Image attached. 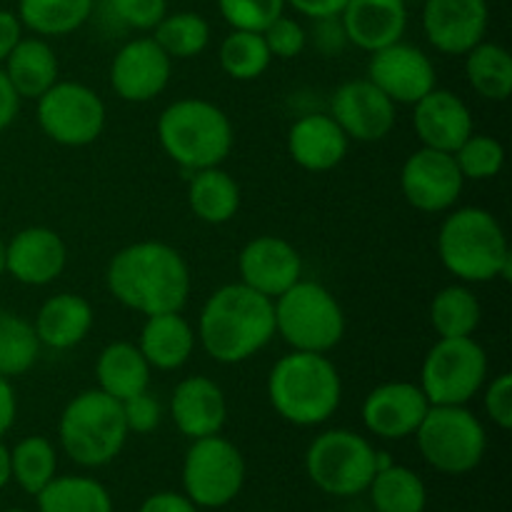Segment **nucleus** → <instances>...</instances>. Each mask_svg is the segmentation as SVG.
Segmentation results:
<instances>
[{"label":"nucleus","mask_w":512,"mask_h":512,"mask_svg":"<svg viewBox=\"0 0 512 512\" xmlns=\"http://www.w3.org/2000/svg\"><path fill=\"white\" fill-rule=\"evenodd\" d=\"M108 288L135 313H180L190 295V268L165 243L145 240L118 250L108 265Z\"/></svg>","instance_id":"nucleus-1"},{"label":"nucleus","mask_w":512,"mask_h":512,"mask_svg":"<svg viewBox=\"0 0 512 512\" xmlns=\"http://www.w3.org/2000/svg\"><path fill=\"white\" fill-rule=\"evenodd\" d=\"M198 335L205 353L218 363H245L273 340V300L243 283L223 285L200 310Z\"/></svg>","instance_id":"nucleus-2"},{"label":"nucleus","mask_w":512,"mask_h":512,"mask_svg":"<svg viewBox=\"0 0 512 512\" xmlns=\"http://www.w3.org/2000/svg\"><path fill=\"white\" fill-rule=\"evenodd\" d=\"M343 395L338 368L325 353L293 350L273 365L268 398L275 413L288 423L310 428L333 418Z\"/></svg>","instance_id":"nucleus-3"},{"label":"nucleus","mask_w":512,"mask_h":512,"mask_svg":"<svg viewBox=\"0 0 512 512\" xmlns=\"http://www.w3.org/2000/svg\"><path fill=\"white\" fill-rule=\"evenodd\" d=\"M438 253L448 273L463 283H488L512 275V253L503 228L483 208H460L445 218L438 233Z\"/></svg>","instance_id":"nucleus-4"},{"label":"nucleus","mask_w":512,"mask_h":512,"mask_svg":"<svg viewBox=\"0 0 512 512\" xmlns=\"http://www.w3.org/2000/svg\"><path fill=\"white\" fill-rule=\"evenodd\" d=\"M158 138L173 163L195 173L215 168L228 158L233 150V125L218 105L185 98L160 113Z\"/></svg>","instance_id":"nucleus-5"},{"label":"nucleus","mask_w":512,"mask_h":512,"mask_svg":"<svg viewBox=\"0 0 512 512\" xmlns=\"http://www.w3.org/2000/svg\"><path fill=\"white\" fill-rule=\"evenodd\" d=\"M60 445L73 463L103 468L113 463L128 440L123 405L103 390H85L65 405L58 425Z\"/></svg>","instance_id":"nucleus-6"},{"label":"nucleus","mask_w":512,"mask_h":512,"mask_svg":"<svg viewBox=\"0 0 512 512\" xmlns=\"http://www.w3.org/2000/svg\"><path fill=\"white\" fill-rule=\"evenodd\" d=\"M275 333L293 350L328 353L343 340L345 315L328 288L298 280L273 303Z\"/></svg>","instance_id":"nucleus-7"},{"label":"nucleus","mask_w":512,"mask_h":512,"mask_svg":"<svg viewBox=\"0 0 512 512\" xmlns=\"http://www.w3.org/2000/svg\"><path fill=\"white\" fill-rule=\"evenodd\" d=\"M415 438L425 463L445 475L470 473L488 450L483 423L463 405H430Z\"/></svg>","instance_id":"nucleus-8"},{"label":"nucleus","mask_w":512,"mask_h":512,"mask_svg":"<svg viewBox=\"0 0 512 512\" xmlns=\"http://www.w3.org/2000/svg\"><path fill=\"white\" fill-rule=\"evenodd\" d=\"M305 470L315 488L335 498L365 493L375 478V448L353 430H328L310 443Z\"/></svg>","instance_id":"nucleus-9"},{"label":"nucleus","mask_w":512,"mask_h":512,"mask_svg":"<svg viewBox=\"0 0 512 512\" xmlns=\"http://www.w3.org/2000/svg\"><path fill=\"white\" fill-rule=\"evenodd\" d=\"M488 378V355L470 338H440L425 355L420 388L430 405H465Z\"/></svg>","instance_id":"nucleus-10"},{"label":"nucleus","mask_w":512,"mask_h":512,"mask_svg":"<svg viewBox=\"0 0 512 512\" xmlns=\"http://www.w3.org/2000/svg\"><path fill=\"white\" fill-rule=\"evenodd\" d=\"M245 483L243 453L218 435L193 440L183 460V490L198 508L233 503Z\"/></svg>","instance_id":"nucleus-11"},{"label":"nucleus","mask_w":512,"mask_h":512,"mask_svg":"<svg viewBox=\"0 0 512 512\" xmlns=\"http://www.w3.org/2000/svg\"><path fill=\"white\" fill-rule=\"evenodd\" d=\"M38 123L53 143L83 148L103 133L105 105L93 88L65 80L38 98Z\"/></svg>","instance_id":"nucleus-12"},{"label":"nucleus","mask_w":512,"mask_h":512,"mask_svg":"<svg viewBox=\"0 0 512 512\" xmlns=\"http://www.w3.org/2000/svg\"><path fill=\"white\" fill-rule=\"evenodd\" d=\"M463 173L453 153L420 148L405 160L400 173V188L405 200L423 213H443L458 203L463 193Z\"/></svg>","instance_id":"nucleus-13"},{"label":"nucleus","mask_w":512,"mask_h":512,"mask_svg":"<svg viewBox=\"0 0 512 512\" xmlns=\"http://www.w3.org/2000/svg\"><path fill=\"white\" fill-rule=\"evenodd\" d=\"M330 115L348 140L360 143H378L395 128V103L368 78L340 85L330 100Z\"/></svg>","instance_id":"nucleus-14"},{"label":"nucleus","mask_w":512,"mask_h":512,"mask_svg":"<svg viewBox=\"0 0 512 512\" xmlns=\"http://www.w3.org/2000/svg\"><path fill=\"white\" fill-rule=\"evenodd\" d=\"M368 80L378 85L393 103L415 105L435 88V65L415 45L398 43L370 53Z\"/></svg>","instance_id":"nucleus-15"},{"label":"nucleus","mask_w":512,"mask_h":512,"mask_svg":"<svg viewBox=\"0 0 512 512\" xmlns=\"http://www.w3.org/2000/svg\"><path fill=\"white\" fill-rule=\"evenodd\" d=\"M173 58L153 38H135L115 53L110 85L128 103H148L168 88Z\"/></svg>","instance_id":"nucleus-16"},{"label":"nucleus","mask_w":512,"mask_h":512,"mask_svg":"<svg viewBox=\"0 0 512 512\" xmlns=\"http://www.w3.org/2000/svg\"><path fill=\"white\" fill-rule=\"evenodd\" d=\"M423 30L445 55H465L488 33V0H423Z\"/></svg>","instance_id":"nucleus-17"},{"label":"nucleus","mask_w":512,"mask_h":512,"mask_svg":"<svg viewBox=\"0 0 512 512\" xmlns=\"http://www.w3.org/2000/svg\"><path fill=\"white\" fill-rule=\"evenodd\" d=\"M240 283L275 300L293 288L303 275V260L288 240L278 235H260L243 248L238 258Z\"/></svg>","instance_id":"nucleus-18"},{"label":"nucleus","mask_w":512,"mask_h":512,"mask_svg":"<svg viewBox=\"0 0 512 512\" xmlns=\"http://www.w3.org/2000/svg\"><path fill=\"white\" fill-rule=\"evenodd\" d=\"M428 408L430 403L420 385L385 383L365 398L363 423L378 438L403 440L415 435Z\"/></svg>","instance_id":"nucleus-19"},{"label":"nucleus","mask_w":512,"mask_h":512,"mask_svg":"<svg viewBox=\"0 0 512 512\" xmlns=\"http://www.w3.org/2000/svg\"><path fill=\"white\" fill-rule=\"evenodd\" d=\"M68 263L63 238L50 228H25L5 243V273L25 285H48Z\"/></svg>","instance_id":"nucleus-20"},{"label":"nucleus","mask_w":512,"mask_h":512,"mask_svg":"<svg viewBox=\"0 0 512 512\" xmlns=\"http://www.w3.org/2000/svg\"><path fill=\"white\" fill-rule=\"evenodd\" d=\"M415 133L423 148L455 153L468 135H473L470 108L450 90L433 88L415 103Z\"/></svg>","instance_id":"nucleus-21"},{"label":"nucleus","mask_w":512,"mask_h":512,"mask_svg":"<svg viewBox=\"0 0 512 512\" xmlns=\"http://www.w3.org/2000/svg\"><path fill=\"white\" fill-rule=\"evenodd\" d=\"M345 38L375 53L403 40L408 28V3L403 0H348L338 15Z\"/></svg>","instance_id":"nucleus-22"},{"label":"nucleus","mask_w":512,"mask_h":512,"mask_svg":"<svg viewBox=\"0 0 512 512\" xmlns=\"http://www.w3.org/2000/svg\"><path fill=\"white\" fill-rule=\"evenodd\" d=\"M170 410H173L175 428L190 440L218 435L228 418V403H225L223 390L205 375L185 378L175 388Z\"/></svg>","instance_id":"nucleus-23"},{"label":"nucleus","mask_w":512,"mask_h":512,"mask_svg":"<svg viewBox=\"0 0 512 512\" xmlns=\"http://www.w3.org/2000/svg\"><path fill=\"white\" fill-rule=\"evenodd\" d=\"M348 135L343 133L333 115L313 113L295 120L288 133V153L300 168L325 173L343 163L348 155Z\"/></svg>","instance_id":"nucleus-24"},{"label":"nucleus","mask_w":512,"mask_h":512,"mask_svg":"<svg viewBox=\"0 0 512 512\" xmlns=\"http://www.w3.org/2000/svg\"><path fill=\"white\" fill-rule=\"evenodd\" d=\"M93 305L83 295L60 293L43 303L35 315V335L40 345L53 350H68L83 343L85 335L93 328Z\"/></svg>","instance_id":"nucleus-25"},{"label":"nucleus","mask_w":512,"mask_h":512,"mask_svg":"<svg viewBox=\"0 0 512 512\" xmlns=\"http://www.w3.org/2000/svg\"><path fill=\"white\" fill-rule=\"evenodd\" d=\"M138 348L150 368L178 370L193 355L195 333L180 313L148 315Z\"/></svg>","instance_id":"nucleus-26"},{"label":"nucleus","mask_w":512,"mask_h":512,"mask_svg":"<svg viewBox=\"0 0 512 512\" xmlns=\"http://www.w3.org/2000/svg\"><path fill=\"white\" fill-rule=\"evenodd\" d=\"M3 63L5 75L20 98L38 100L58 83V58L43 38H20Z\"/></svg>","instance_id":"nucleus-27"},{"label":"nucleus","mask_w":512,"mask_h":512,"mask_svg":"<svg viewBox=\"0 0 512 512\" xmlns=\"http://www.w3.org/2000/svg\"><path fill=\"white\" fill-rule=\"evenodd\" d=\"M98 375V390L108 393L118 403L140 395L150 385V365L143 358L138 345L133 343H113L98 355L95 363Z\"/></svg>","instance_id":"nucleus-28"},{"label":"nucleus","mask_w":512,"mask_h":512,"mask_svg":"<svg viewBox=\"0 0 512 512\" xmlns=\"http://www.w3.org/2000/svg\"><path fill=\"white\" fill-rule=\"evenodd\" d=\"M188 203L203 223L223 225L235 218L240 208V188L225 170H195L188 185Z\"/></svg>","instance_id":"nucleus-29"},{"label":"nucleus","mask_w":512,"mask_h":512,"mask_svg":"<svg viewBox=\"0 0 512 512\" xmlns=\"http://www.w3.org/2000/svg\"><path fill=\"white\" fill-rule=\"evenodd\" d=\"M35 500L38 512H113L108 488L85 475H55Z\"/></svg>","instance_id":"nucleus-30"},{"label":"nucleus","mask_w":512,"mask_h":512,"mask_svg":"<svg viewBox=\"0 0 512 512\" xmlns=\"http://www.w3.org/2000/svg\"><path fill=\"white\" fill-rule=\"evenodd\" d=\"M465 75L475 93L493 103H503L512 93V58L498 43H478L465 53Z\"/></svg>","instance_id":"nucleus-31"},{"label":"nucleus","mask_w":512,"mask_h":512,"mask_svg":"<svg viewBox=\"0 0 512 512\" xmlns=\"http://www.w3.org/2000/svg\"><path fill=\"white\" fill-rule=\"evenodd\" d=\"M370 500L378 512H425L428 488L415 470L405 465H390L378 470L370 483Z\"/></svg>","instance_id":"nucleus-32"},{"label":"nucleus","mask_w":512,"mask_h":512,"mask_svg":"<svg viewBox=\"0 0 512 512\" xmlns=\"http://www.w3.org/2000/svg\"><path fill=\"white\" fill-rule=\"evenodd\" d=\"M95 0H18L20 23L35 35H68L93 15Z\"/></svg>","instance_id":"nucleus-33"},{"label":"nucleus","mask_w":512,"mask_h":512,"mask_svg":"<svg viewBox=\"0 0 512 512\" xmlns=\"http://www.w3.org/2000/svg\"><path fill=\"white\" fill-rule=\"evenodd\" d=\"M480 303L465 285H448L430 305V323L440 338H470L480 325Z\"/></svg>","instance_id":"nucleus-34"},{"label":"nucleus","mask_w":512,"mask_h":512,"mask_svg":"<svg viewBox=\"0 0 512 512\" xmlns=\"http://www.w3.org/2000/svg\"><path fill=\"white\" fill-rule=\"evenodd\" d=\"M55 470H58V455L53 443L43 435L23 438L10 450V473L28 495H38L55 478Z\"/></svg>","instance_id":"nucleus-35"},{"label":"nucleus","mask_w":512,"mask_h":512,"mask_svg":"<svg viewBox=\"0 0 512 512\" xmlns=\"http://www.w3.org/2000/svg\"><path fill=\"white\" fill-rule=\"evenodd\" d=\"M40 353V340L33 323L10 310H0V375L15 378L28 373Z\"/></svg>","instance_id":"nucleus-36"},{"label":"nucleus","mask_w":512,"mask_h":512,"mask_svg":"<svg viewBox=\"0 0 512 512\" xmlns=\"http://www.w3.org/2000/svg\"><path fill=\"white\" fill-rule=\"evenodd\" d=\"M270 55L263 33L255 30H233L220 43V68L233 80H255L268 70Z\"/></svg>","instance_id":"nucleus-37"},{"label":"nucleus","mask_w":512,"mask_h":512,"mask_svg":"<svg viewBox=\"0 0 512 512\" xmlns=\"http://www.w3.org/2000/svg\"><path fill=\"white\" fill-rule=\"evenodd\" d=\"M153 30V40L170 58H195L210 43L208 20L198 13H188V10L165 15Z\"/></svg>","instance_id":"nucleus-38"},{"label":"nucleus","mask_w":512,"mask_h":512,"mask_svg":"<svg viewBox=\"0 0 512 512\" xmlns=\"http://www.w3.org/2000/svg\"><path fill=\"white\" fill-rule=\"evenodd\" d=\"M465 180H490L503 170L505 150L490 135H468L453 153Z\"/></svg>","instance_id":"nucleus-39"},{"label":"nucleus","mask_w":512,"mask_h":512,"mask_svg":"<svg viewBox=\"0 0 512 512\" xmlns=\"http://www.w3.org/2000/svg\"><path fill=\"white\" fill-rule=\"evenodd\" d=\"M218 8L233 30L263 33L278 15H283L285 0H218Z\"/></svg>","instance_id":"nucleus-40"},{"label":"nucleus","mask_w":512,"mask_h":512,"mask_svg":"<svg viewBox=\"0 0 512 512\" xmlns=\"http://www.w3.org/2000/svg\"><path fill=\"white\" fill-rule=\"evenodd\" d=\"M265 45H268L270 55L273 58H298L305 50V43H308V33H305L303 25L295 18H288V15H278L268 28L263 30Z\"/></svg>","instance_id":"nucleus-41"},{"label":"nucleus","mask_w":512,"mask_h":512,"mask_svg":"<svg viewBox=\"0 0 512 512\" xmlns=\"http://www.w3.org/2000/svg\"><path fill=\"white\" fill-rule=\"evenodd\" d=\"M118 23L133 30H153L168 15V0H108Z\"/></svg>","instance_id":"nucleus-42"},{"label":"nucleus","mask_w":512,"mask_h":512,"mask_svg":"<svg viewBox=\"0 0 512 512\" xmlns=\"http://www.w3.org/2000/svg\"><path fill=\"white\" fill-rule=\"evenodd\" d=\"M120 405H123V418H125V425H128V433H138V435L153 433V430L160 425V418H163V415H160L158 400H155L148 390L123 400Z\"/></svg>","instance_id":"nucleus-43"},{"label":"nucleus","mask_w":512,"mask_h":512,"mask_svg":"<svg viewBox=\"0 0 512 512\" xmlns=\"http://www.w3.org/2000/svg\"><path fill=\"white\" fill-rule=\"evenodd\" d=\"M485 413L498 428H512V375L503 373L485 390Z\"/></svg>","instance_id":"nucleus-44"},{"label":"nucleus","mask_w":512,"mask_h":512,"mask_svg":"<svg viewBox=\"0 0 512 512\" xmlns=\"http://www.w3.org/2000/svg\"><path fill=\"white\" fill-rule=\"evenodd\" d=\"M138 512H198V505H193L185 493H155L140 505Z\"/></svg>","instance_id":"nucleus-45"},{"label":"nucleus","mask_w":512,"mask_h":512,"mask_svg":"<svg viewBox=\"0 0 512 512\" xmlns=\"http://www.w3.org/2000/svg\"><path fill=\"white\" fill-rule=\"evenodd\" d=\"M348 0H285V5H293L300 15H308L313 20L338 18L343 13Z\"/></svg>","instance_id":"nucleus-46"},{"label":"nucleus","mask_w":512,"mask_h":512,"mask_svg":"<svg viewBox=\"0 0 512 512\" xmlns=\"http://www.w3.org/2000/svg\"><path fill=\"white\" fill-rule=\"evenodd\" d=\"M23 38V23H20L18 13L10 10H0V63L10 55V50L20 43Z\"/></svg>","instance_id":"nucleus-47"},{"label":"nucleus","mask_w":512,"mask_h":512,"mask_svg":"<svg viewBox=\"0 0 512 512\" xmlns=\"http://www.w3.org/2000/svg\"><path fill=\"white\" fill-rule=\"evenodd\" d=\"M18 110H20V95L15 93L8 75H5V70L0 68V130H5L15 118H18Z\"/></svg>","instance_id":"nucleus-48"},{"label":"nucleus","mask_w":512,"mask_h":512,"mask_svg":"<svg viewBox=\"0 0 512 512\" xmlns=\"http://www.w3.org/2000/svg\"><path fill=\"white\" fill-rule=\"evenodd\" d=\"M15 410H18V403H15L13 385H10L8 378L0 375V438L13 428Z\"/></svg>","instance_id":"nucleus-49"},{"label":"nucleus","mask_w":512,"mask_h":512,"mask_svg":"<svg viewBox=\"0 0 512 512\" xmlns=\"http://www.w3.org/2000/svg\"><path fill=\"white\" fill-rule=\"evenodd\" d=\"M13 480V473H10V450L5 448L3 440H0V490Z\"/></svg>","instance_id":"nucleus-50"},{"label":"nucleus","mask_w":512,"mask_h":512,"mask_svg":"<svg viewBox=\"0 0 512 512\" xmlns=\"http://www.w3.org/2000/svg\"><path fill=\"white\" fill-rule=\"evenodd\" d=\"M5 273V240L0 238V275Z\"/></svg>","instance_id":"nucleus-51"},{"label":"nucleus","mask_w":512,"mask_h":512,"mask_svg":"<svg viewBox=\"0 0 512 512\" xmlns=\"http://www.w3.org/2000/svg\"><path fill=\"white\" fill-rule=\"evenodd\" d=\"M5 512H28V510H5Z\"/></svg>","instance_id":"nucleus-52"},{"label":"nucleus","mask_w":512,"mask_h":512,"mask_svg":"<svg viewBox=\"0 0 512 512\" xmlns=\"http://www.w3.org/2000/svg\"><path fill=\"white\" fill-rule=\"evenodd\" d=\"M403 3H418V0H403Z\"/></svg>","instance_id":"nucleus-53"}]
</instances>
